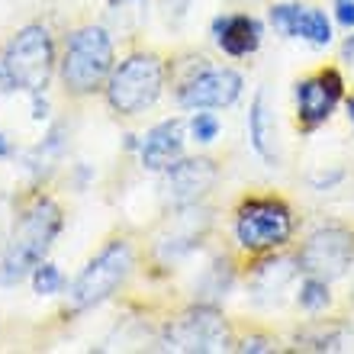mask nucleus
Listing matches in <instances>:
<instances>
[{
    "label": "nucleus",
    "instance_id": "nucleus-6",
    "mask_svg": "<svg viewBox=\"0 0 354 354\" xmlns=\"http://www.w3.org/2000/svg\"><path fill=\"white\" fill-rule=\"evenodd\" d=\"M351 254H354V239L345 229L328 225V229H319V232L309 235V242L299 252V268L306 270L309 277L335 280L348 270Z\"/></svg>",
    "mask_w": 354,
    "mask_h": 354
},
{
    "label": "nucleus",
    "instance_id": "nucleus-23",
    "mask_svg": "<svg viewBox=\"0 0 354 354\" xmlns=\"http://www.w3.org/2000/svg\"><path fill=\"white\" fill-rule=\"evenodd\" d=\"M7 91H17V87H13V81H10V75H7V68H3V58H0V93H7Z\"/></svg>",
    "mask_w": 354,
    "mask_h": 354
},
{
    "label": "nucleus",
    "instance_id": "nucleus-26",
    "mask_svg": "<svg viewBox=\"0 0 354 354\" xmlns=\"http://www.w3.org/2000/svg\"><path fill=\"white\" fill-rule=\"evenodd\" d=\"M348 113H351V122H354V100L348 103Z\"/></svg>",
    "mask_w": 354,
    "mask_h": 354
},
{
    "label": "nucleus",
    "instance_id": "nucleus-8",
    "mask_svg": "<svg viewBox=\"0 0 354 354\" xmlns=\"http://www.w3.org/2000/svg\"><path fill=\"white\" fill-rule=\"evenodd\" d=\"M229 342L225 322L213 309H194L171 322L165 332V348L171 351H223Z\"/></svg>",
    "mask_w": 354,
    "mask_h": 354
},
{
    "label": "nucleus",
    "instance_id": "nucleus-2",
    "mask_svg": "<svg viewBox=\"0 0 354 354\" xmlns=\"http://www.w3.org/2000/svg\"><path fill=\"white\" fill-rule=\"evenodd\" d=\"M113 68V46L110 36L100 26L77 29L68 42L65 62H62V77L75 93H91L103 84V77Z\"/></svg>",
    "mask_w": 354,
    "mask_h": 354
},
{
    "label": "nucleus",
    "instance_id": "nucleus-4",
    "mask_svg": "<svg viewBox=\"0 0 354 354\" xmlns=\"http://www.w3.org/2000/svg\"><path fill=\"white\" fill-rule=\"evenodd\" d=\"M161 81H165V68L155 55H132L126 58L110 77L106 97L110 106L122 116H136L145 106L158 100L161 93Z\"/></svg>",
    "mask_w": 354,
    "mask_h": 354
},
{
    "label": "nucleus",
    "instance_id": "nucleus-5",
    "mask_svg": "<svg viewBox=\"0 0 354 354\" xmlns=\"http://www.w3.org/2000/svg\"><path fill=\"white\" fill-rule=\"evenodd\" d=\"M132 268V252L126 242L106 245L97 258L84 268V274L71 287V309H91L120 287Z\"/></svg>",
    "mask_w": 354,
    "mask_h": 354
},
{
    "label": "nucleus",
    "instance_id": "nucleus-11",
    "mask_svg": "<svg viewBox=\"0 0 354 354\" xmlns=\"http://www.w3.org/2000/svg\"><path fill=\"white\" fill-rule=\"evenodd\" d=\"M338 97H342V81H338V75H319L313 77V81H306V84L297 87V103H299V116H303V122H309V126H316V122H322L332 113V106L338 103Z\"/></svg>",
    "mask_w": 354,
    "mask_h": 354
},
{
    "label": "nucleus",
    "instance_id": "nucleus-27",
    "mask_svg": "<svg viewBox=\"0 0 354 354\" xmlns=\"http://www.w3.org/2000/svg\"><path fill=\"white\" fill-rule=\"evenodd\" d=\"M113 3H126V0H113Z\"/></svg>",
    "mask_w": 354,
    "mask_h": 354
},
{
    "label": "nucleus",
    "instance_id": "nucleus-3",
    "mask_svg": "<svg viewBox=\"0 0 354 354\" xmlns=\"http://www.w3.org/2000/svg\"><path fill=\"white\" fill-rule=\"evenodd\" d=\"M52 65H55V48H52V36L42 26H26L3 52V68L13 87L29 93L46 91Z\"/></svg>",
    "mask_w": 354,
    "mask_h": 354
},
{
    "label": "nucleus",
    "instance_id": "nucleus-21",
    "mask_svg": "<svg viewBox=\"0 0 354 354\" xmlns=\"http://www.w3.org/2000/svg\"><path fill=\"white\" fill-rule=\"evenodd\" d=\"M338 23L342 26H354V0H338Z\"/></svg>",
    "mask_w": 354,
    "mask_h": 354
},
{
    "label": "nucleus",
    "instance_id": "nucleus-14",
    "mask_svg": "<svg viewBox=\"0 0 354 354\" xmlns=\"http://www.w3.org/2000/svg\"><path fill=\"white\" fill-rule=\"evenodd\" d=\"M248 136H252L254 151H258L261 158L274 161V145H270V139H274V122H270V113H268L264 97H258L254 106H252V113H248Z\"/></svg>",
    "mask_w": 354,
    "mask_h": 354
},
{
    "label": "nucleus",
    "instance_id": "nucleus-15",
    "mask_svg": "<svg viewBox=\"0 0 354 354\" xmlns=\"http://www.w3.org/2000/svg\"><path fill=\"white\" fill-rule=\"evenodd\" d=\"M290 277H293L290 261H268V264H261L258 277H254V290H258V297H268V293H277Z\"/></svg>",
    "mask_w": 354,
    "mask_h": 354
},
{
    "label": "nucleus",
    "instance_id": "nucleus-9",
    "mask_svg": "<svg viewBox=\"0 0 354 354\" xmlns=\"http://www.w3.org/2000/svg\"><path fill=\"white\" fill-rule=\"evenodd\" d=\"M242 93V75L232 68H203L180 87V103L187 110H209V106H229Z\"/></svg>",
    "mask_w": 354,
    "mask_h": 354
},
{
    "label": "nucleus",
    "instance_id": "nucleus-25",
    "mask_svg": "<svg viewBox=\"0 0 354 354\" xmlns=\"http://www.w3.org/2000/svg\"><path fill=\"white\" fill-rule=\"evenodd\" d=\"M345 55L354 58V39H348V46H345Z\"/></svg>",
    "mask_w": 354,
    "mask_h": 354
},
{
    "label": "nucleus",
    "instance_id": "nucleus-19",
    "mask_svg": "<svg viewBox=\"0 0 354 354\" xmlns=\"http://www.w3.org/2000/svg\"><path fill=\"white\" fill-rule=\"evenodd\" d=\"M32 287H36V293H42V297L58 293V290H62V274H58L55 264H39V268L32 270Z\"/></svg>",
    "mask_w": 354,
    "mask_h": 354
},
{
    "label": "nucleus",
    "instance_id": "nucleus-12",
    "mask_svg": "<svg viewBox=\"0 0 354 354\" xmlns=\"http://www.w3.org/2000/svg\"><path fill=\"white\" fill-rule=\"evenodd\" d=\"M180 149H184V122L180 120L161 122V126H155V129L145 136V142H142V165L151 171L168 168V165L177 161Z\"/></svg>",
    "mask_w": 354,
    "mask_h": 354
},
{
    "label": "nucleus",
    "instance_id": "nucleus-18",
    "mask_svg": "<svg viewBox=\"0 0 354 354\" xmlns=\"http://www.w3.org/2000/svg\"><path fill=\"white\" fill-rule=\"evenodd\" d=\"M328 303V290H326V280L319 277H309L303 287H299V306L309 309V313H316Z\"/></svg>",
    "mask_w": 354,
    "mask_h": 354
},
{
    "label": "nucleus",
    "instance_id": "nucleus-17",
    "mask_svg": "<svg viewBox=\"0 0 354 354\" xmlns=\"http://www.w3.org/2000/svg\"><path fill=\"white\" fill-rule=\"evenodd\" d=\"M299 17H303V7H293V3H280V7L270 10V23L280 36H299Z\"/></svg>",
    "mask_w": 354,
    "mask_h": 354
},
{
    "label": "nucleus",
    "instance_id": "nucleus-10",
    "mask_svg": "<svg viewBox=\"0 0 354 354\" xmlns=\"http://www.w3.org/2000/svg\"><path fill=\"white\" fill-rule=\"evenodd\" d=\"M216 184V168L213 161L206 158H190V161H174L168 165L165 174V200L174 206H190L200 196H206V190Z\"/></svg>",
    "mask_w": 354,
    "mask_h": 354
},
{
    "label": "nucleus",
    "instance_id": "nucleus-22",
    "mask_svg": "<svg viewBox=\"0 0 354 354\" xmlns=\"http://www.w3.org/2000/svg\"><path fill=\"white\" fill-rule=\"evenodd\" d=\"M165 3V10H168V17L180 19L187 13V7H190V0H161Z\"/></svg>",
    "mask_w": 354,
    "mask_h": 354
},
{
    "label": "nucleus",
    "instance_id": "nucleus-7",
    "mask_svg": "<svg viewBox=\"0 0 354 354\" xmlns=\"http://www.w3.org/2000/svg\"><path fill=\"white\" fill-rule=\"evenodd\" d=\"M235 232H239V242L245 248H252V252L283 245L290 239L287 206L274 203V200H252V203H245L242 213H239V223H235Z\"/></svg>",
    "mask_w": 354,
    "mask_h": 354
},
{
    "label": "nucleus",
    "instance_id": "nucleus-24",
    "mask_svg": "<svg viewBox=\"0 0 354 354\" xmlns=\"http://www.w3.org/2000/svg\"><path fill=\"white\" fill-rule=\"evenodd\" d=\"M10 151V145H7V139H3V136H0V158H3V155H7Z\"/></svg>",
    "mask_w": 354,
    "mask_h": 354
},
{
    "label": "nucleus",
    "instance_id": "nucleus-20",
    "mask_svg": "<svg viewBox=\"0 0 354 354\" xmlns=\"http://www.w3.org/2000/svg\"><path fill=\"white\" fill-rule=\"evenodd\" d=\"M190 129H194V136L200 142H213L216 132H219V122H216V116H209V113H200V116L190 122Z\"/></svg>",
    "mask_w": 354,
    "mask_h": 354
},
{
    "label": "nucleus",
    "instance_id": "nucleus-13",
    "mask_svg": "<svg viewBox=\"0 0 354 354\" xmlns=\"http://www.w3.org/2000/svg\"><path fill=\"white\" fill-rule=\"evenodd\" d=\"M213 36L229 55H248L261 42V26L252 17H219L213 23Z\"/></svg>",
    "mask_w": 354,
    "mask_h": 354
},
{
    "label": "nucleus",
    "instance_id": "nucleus-1",
    "mask_svg": "<svg viewBox=\"0 0 354 354\" xmlns=\"http://www.w3.org/2000/svg\"><path fill=\"white\" fill-rule=\"evenodd\" d=\"M58 229H62V209L52 200H36L26 213L19 216L17 229L10 235L3 264H0V280L17 283L29 270H36L46 258V252L52 248V242H55Z\"/></svg>",
    "mask_w": 354,
    "mask_h": 354
},
{
    "label": "nucleus",
    "instance_id": "nucleus-16",
    "mask_svg": "<svg viewBox=\"0 0 354 354\" xmlns=\"http://www.w3.org/2000/svg\"><path fill=\"white\" fill-rule=\"evenodd\" d=\"M299 36H306L309 42H316V46H326L328 39H332V26H328L326 13L303 7V17H299Z\"/></svg>",
    "mask_w": 354,
    "mask_h": 354
}]
</instances>
